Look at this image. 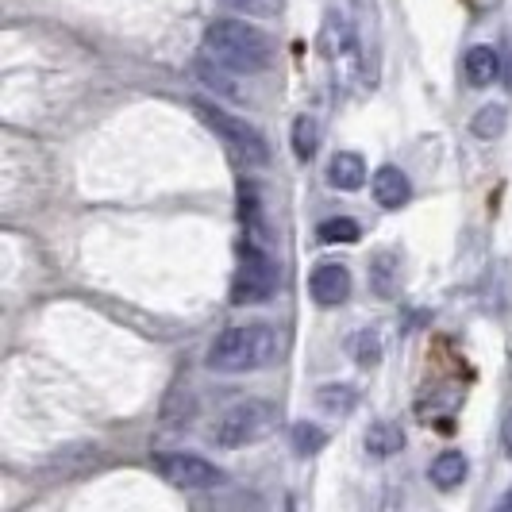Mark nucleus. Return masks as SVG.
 I'll use <instances>...</instances> for the list:
<instances>
[{"instance_id":"1","label":"nucleus","mask_w":512,"mask_h":512,"mask_svg":"<svg viewBox=\"0 0 512 512\" xmlns=\"http://www.w3.org/2000/svg\"><path fill=\"white\" fill-rule=\"evenodd\" d=\"M278 359H282V332L262 320L224 328L208 347V366L220 374H251L274 366Z\"/></svg>"},{"instance_id":"2","label":"nucleus","mask_w":512,"mask_h":512,"mask_svg":"<svg viewBox=\"0 0 512 512\" xmlns=\"http://www.w3.org/2000/svg\"><path fill=\"white\" fill-rule=\"evenodd\" d=\"M201 51L235 74H262L270 70L274 62V39L266 31H258L255 24H243V20H212L205 27V39H201Z\"/></svg>"},{"instance_id":"3","label":"nucleus","mask_w":512,"mask_h":512,"mask_svg":"<svg viewBox=\"0 0 512 512\" xmlns=\"http://www.w3.org/2000/svg\"><path fill=\"white\" fill-rule=\"evenodd\" d=\"M320 54H324V62H328V70H332L339 89H351L355 81L370 77L366 74V58H362L355 20H343L339 12H328V16H324V27H320Z\"/></svg>"},{"instance_id":"4","label":"nucleus","mask_w":512,"mask_h":512,"mask_svg":"<svg viewBox=\"0 0 512 512\" xmlns=\"http://www.w3.org/2000/svg\"><path fill=\"white\" fill-rule=\"evenodd\" d=\"M278 428V409L270 401H239L231 405L216 428H212V439L220 447H247V443H262V439L274 436Z\"/></svg>"},{"instance_id":"5","label":"nucleus","mask_w":512,"mask_h":512,"mask_svg":"<svg viewBox=\"0 0 512 512\" xmlns=\"http://www.w3.org/2000/svg\"><path fill=\"white\" fill-rule=\"evenodd\" d=\"M193 108H197V116L205 120L208 128L228 143V151L235 154V158H243L247 166H266V162H270V143H266V135L258 128H251L247 120L231 116V112H224L220 104H212V101H193Z\"/></svg>"},{"instance_id":"6","label":"nucleus","mask_w":512,"mask_h":512,"mask_svg":"<svg viewBox=\"0 0 512 512\" xmlns=\"http://www.w3.org/2000/svg\"><path fill=\"white\" fill-rule=\"evenodd\" d=\"M274 289H278V266L262 247L251 243L231 282V305H262L274 297Z\"/></svg>"},{"instance_id":"7","label":"nucleus","mask_w":512,"mask_h":512,"mask_svg":"<svg viewBox=\"0 0 512 512\" xmlns=\"http://www.w3.org/2000/svg\"><path fill=\"white\" fill-rule=\"evenodd\" d=\"M154 470L162 474V482H170L174 489H216L224 486V470L212 466L201 455H185V451H174V455H158L154 459Z\"/></svg>"},{"instance_id":"8","label":"nucleus","mask_w":512,"mask_h":512,"mask_svg":"<svg viewBox=\"0 0 512 512\" xmlns=\"http://www.w3.org/2000/svg\"><path fill=\"white\" fill-rule=\"evenodd\" d=\"M308 289H312V301L324 308L343 305L351 297V270L343 262H320L308 278Z\"/></svg>"},{"instance_id":"9","label":"nucleus","mask_w":512,"mask_h":512,"mask_svg":"<svg viewBox=\"0 0 512 512\" xmlns=\"http://www.w3.org/2000/svg\"><path fill=\"white\" fill-rule=\"evenodd\" d=\"M374 201L382 208H405L412 201V181L405 170H397V166H382V170H374Z\"/></svg>"},{"instance_id":"10","label":"nucleus","mask_w":512,"mask_h":512,"mask_svg":"<svg viewBox=\"0 0 512 512\" xmlns=\"http://www.w3.org/2000/svg\"><path fill=\"white\" fill-rule=\"evenodd\" d=\"M328 185L339 189V193L362 189V185H366V162H362V154H355V151L332 154V162H328Z\"/></svg>"},{"instance_id":"11","label":"nucleus","mask_w":512,"mask_h":512,"mask_svg":"<svg viewBox=\"0 0 512 512\" xmlns=\"http://www.w3.org/2000/svg\"><path fill=\"white\" fill-rule=\"evenodd\" d=\"M462 70H466V81L470 85H493L497 77H501V54L493 51V47H486V43H478V47H470L466 51V62H462Z\"/></svg>"},{"instance_id":"12","label":"nucleus","mask_w":512,"mask_h":512,"mask_svg":"<svg viewBox=\"0 0 512 512\" xmlns=\"http://www.w3.org/2000/svg\"><path fill=\"white\" fill-rule=\"evenodd\" d=\"M366 451H370L374 459H393L397 451H405V432H401V424H393V420H374V424L366 428Z\"/></svg>"},{"instance_id":"13","label":"nucleus","mask_w":512,"mask_h":512,"mask_svg":"<svg viewBox=\"0 0 512 512\" xmlns=\"http://www.w3.org/2000/svg\"><path fill=\"white\" fill-rule=\"evenodd\" d=\"M401 262L393 251H378L374 262H370V289L378 293V297H393L397 293V285H401Z\"/></svg>"},{"instance_id":"14","label":"nucleus","mask_w":512,"mask_h":512,"mask_svg":"<svg viewBox=\"0 0 512 512\" xmlns=\"http://www.w3.org/2000/svg\"><path fill=\"white\" fill-rule=\"evenodd\" d=\"M466 470H470V462H466V455L462 451H443V455H436L432 459V482H436L439 489H455L466 482Z\"/></svg>"},{"instance_id":"15","label":"nucleus","mask_w":512,"mask_h":512,"mask_svg":"<svg viewBox=\"0 0 512 512\" xmlns=\"http://www.w3.org/2000/svg\"><path fill=\"white\" fill-rule=\"evenodd\" d=\"M362 228L351 220V216H332V220H324V224H316V239L324 243V247H335V243H359Z\"/></svg>"},{"instance_id":"16","label":"nucleus","mask_w":512,"mask_h":512,"mask_svg":"<svg viewBox=\"0 0 512 512\" xmlns=\"http://www.w3.org/2000/svg\"><path fill=\"white\" fill-rule=\"evenodd\" d=\"M505 128H509V108H505V104H486V108L470 120V131H474L478 139H497Z\"/></svg>"},{"instance_id":"17","label":"nucleus","mask_w":512,"mask_h":512,"mask_svg":"<svg viewBox=\"0 0 512 512\" xmlns=\"http://www.w3.org/2000/svg\"><path fill=\"white\" fill-rule=\"evenodd\" d=\"M289 439H293V451H297V455H316V451L328 447V432H324L320 424H312V420H297Z\"/></svg>"},{"instance_id":"18","label":"nucleus","mask_w":512,"mask_h":512,"mask_svg":"<svg viewBox=\"0 0 512 512\" xmlns=\"http://www.w3.org/2000/svg\"><path fill=\"white\" fill-rule=\"evenodd\" d=\"M320 147V124L312 120V116H301V120H293V154L308 162L312 154Z\"/></svg>"},{"instance_id":"19","label":"nucleus","mask_w":512,"mask_h":512,"mask_svg":"<svg viewBox=\"0 0 512 512\" xmlns=\"http://www.w3.org/2000/svg\"><path fill=\"white\" fill-rule=\"evenodd\" d=\"M316 401H320V409L324 412H351L359 405V393L351 389V385H324L320 393H316Z\"/></svg>"},{"instance_id":"20","label":"nucleus","mask_w":512,"mask_h":512,"mask_svg":"<svg viewBox=\"0 0 512 512\" xmlns=\"http://www.w3.org/2000/svg\"><path fill=\"white\" fill-rule=\"evenodd\" d=\"M355 359H359V366H374V362L382 359V343H378V335L362 332L359 339H355Z\"/></svg>"},{"instance_id":"21","label":"nucleus","mask_w":512,"mask_h":512,"mask_svg":"<svg viewBox=\"0 0 512 512\" xmlns=\"http://www.w3.org/2000/svg\"><path fill=\"white\" fill-rule=\"evenodd\" d=\"M228 4L247 12V16H278L285 8V0H228Z\"/></svg>"},{"instance_id":"22","label":"nucleus","mask_w":512,"mask_h":512,"mask_svg":"<svg viewBox=\"0 0 512 512\" xmlns=\"http://www.w3.org/2000/svg\"><path fill=\"white\" fill-rule=\"evenodd\" d=\"M501 443H505V451H509V459H512V409H509V416H505V424H501Z\"/></svg>"},{"instance_id":"23","label":"nucleus","mask_w":512,"mask_h":512,"mask_svg":"<svg viewBox=\"0 0 512 512\" xmlns=\"http://www.w3.org/2000/svg\"><path fill=\"white\" fill-rule=\"evenodd\" d=\"M501 77H505V89H512V51H509V62H505V70H501Z\"/></svg>"},{"instance_id":"24","label":"nucleus","mask_w":512,"mask_h":512,"mask_svg":"<svg viewBox=\"0 0 512 512\" xmlns=\"http://www.w3.org/2000/svg\"><path fill=\"white\" fill-rule=\"evenodd\" d=\"M501 509L512 512V489H509V493H505V497H501Z\"/></svg>"}]
</instances>
